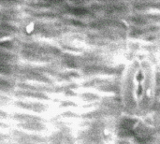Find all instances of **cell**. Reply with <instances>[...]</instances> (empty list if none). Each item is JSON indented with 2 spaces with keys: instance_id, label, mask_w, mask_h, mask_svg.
Here are the masks:
<instances>
[{
  "instance_id": "6da1fadb",
  "label": "cell",
  "mask_w": 160,
  "mask_h": 144,
  "mask_svg": "<svg viewBox=\"0 0 160 144\" xmlns=\"http://www.w3.org/2000/svg\"><path fill=\"white\" fill-rule=\"evenodd\" d=\"M158 73L156 63L148 56L137 55L126 64L120 84L124 112L143 117L155 107L158 97Z\"/></svg>"
},
{
  "instance_id": "7a4b0ae2",
  "label": "cell",
  "mask_w": 160,
  "mask_h": 144,
  "mask_svg": "<svg viewBox=\"0 0 160 144\" xmlns=\"http://www.w3.org/2000/svg\"><path fill=\"white\" fill-rule=\"evenodd\" d=\"M20 60L32 65H48L57 53L55 47L42 40L20 39L17 52Z\"/></svg>"
},
{
  "instance_id": "3957f363",
  "label": "cell",
  "mask_w": 160,
  "mask_h": 144,
  "mask_svg": "<svg viewBox=\"0 0 160 144\" xmlns=\"http://www.w3.org/2000/svg\"><path fill=\"white\" fill-rule=\"evenodd\" d=\"M52 68L47 65H32L20 63L16 65L13 79L17 82H28L49 85L52 82L50 78Z\"/></svg>"
},
{
  "instance_id": "277c9868",
  "label": "cell",
  "mask_w": 160,
  "mask_h": 144,
  "mask_svg": "<svg viewBox=\"0 0 160 144\" xmlns=\"http://www.w3.org/2000/svg\"><path fill=\"white\" fill-rule=\"evenodd\" d=\"M19 37L23 40H42L53 36V28L48 21L38 20L24 15L18 24Z\"/></svg>"
},
{
  "instance_id": "5b68a950",
  "label": "cell",
  "mask_w": 160,
  "mask_h": 144,
  "mask_svg": "<svg viewBox=\"0 0 160 144\" xmlns=\"http://www.w3.org/2000/svg\"><path fill=\"white\" fill-rule=\"evenodd\" d=\"M10 122L13 123L15 128L30 133L43 135L48 129L46 120L38 114L15 112L10 114Z\"/></svg>"
},
{
  "instance_id": "8992f818",
  "label": "cell",
  "mask_w": 160,
  "mask_h": 144,
  "mask_svg": "<svg viewBox=\"0 0 160 144\" xmlns=\"http://www.w3.org/2000/svg\"><path fill=\"white\" fill-rule=\"evenodd\" d=\"M23 4L18 1H0V22L18 25L24 17Z\"/></svg>"
},
{
  "instance_id": "52a82bcc",
  "label": "cell",
  "mask_w": 160,
  "mask_h": 144,
  "mask_svg": "<svg viewBox=\"0 0 160 144\" xmlns=\"http://www.w3.org/2000/svg\"><path fill=\"white\" fill-rule=\"evenodd\" d=\"M11 142L15 144H47V138L41 134L30 133L12 127L8 132Z\"/></svg>"
},
{
  "instance_id": "ba28073f",
  "label": "cell",
  "mask_w": 160,
  "mask_h": 144,
  "mask_svg": "<svg viewBox=\"0 0 160 144\" xmlns=\"http://www.w3.org/2000/svg\"><path fill=\"white\" fill-rule=\"evenodd\" d=\"M12 106L21 112H25L38 114V115L47 112L49 110V104L43 101H35V100L14 99Z\"/></svg>"
},
{
  "instance_id": "9c48e42d",
  "label": "cell",
  "mask_w": 160,
  "mask_h": 144,
  "mask_svg": "<svg viewBox=\"0 0 160 144\" xmlns=\"http://www.w3.org/2000/svg\"><path fill=\"white\" fill-rule=\"evenodd\" d=\"M13 99H20V100H35V101H49L51 98L48 94L41 93V92H36L31 90H22V89H16L12 95Z\"/></svg>"
},
{
  "instance_id": "30bf717a",
  "label": "cell",
  "mask_w": 160,
  "mask_h": 144,
  "mask_svg": "<svg viewBox=\"0 0 160 144\" xmlns=\"http://www.w3.org/2000/svg\"><path fill=\"white\" fill-rule=\"evenodd\" d=\"M17 89V82L8 77L0 76V94L11 96Z\"/></svg>"
},
{
  "instance_id": "8fae6325",
  "label": "cell",
  "mask_w": 160,
  "mask_h": 144,
  "mask_svg": "<svg viewBox=\"0 0 160 144\" xmlns=\"http://www.w3.org/2000/svg\"><path fill=\"white\" fill-rule=\"evenodd\" d=\"M0 62L10 64V65H17L21 63V60L17 52H8L0 49Z\"/></svg>"
},
{
  "instance_id": "7c38bea8",
  "label": "cell",
  "mask_w": 160,
  "mask_h": 144,
  "mask_svg": "<svg viewBox=\"0 0 160 144\" xmlns=\"http://www.w3.org/2000/svg\"><path fill=\"white\" fill-rule=\"evenodd\" d=\"M15 69H16V65H10V64L0 62V76L13 79V76L15 74Z\"/></svg>"
},
{
  "instance_id": "4fadbf2b",
  "label": "cell",
  "mask_w": 160,
  "mask_h": 144,
  "mask_svg": "<svg viewBox=\"0 0 160 144\" xmlns=\"http://www.w3.org/2000/svg\"><path fill=\"white\" fill-rule=\"evenodd\" d=\"M13 100L14 99L12 98L11 96L0 94V109H4V108L9 107L10 105H12Z\"/></svg>"
},
{
  "instance_id": "5bb4252c",
  "label": "cell",
  "mask_w": 160,
  "mask_h": 144,
  "mask_svg": "<svg viewBox=\"0 0 160 144\" xmlns=\"http://www.w3.org/2000/svg\"><path fill=\"white\" fill-rule=\"evenodd\" d=\"M11 142L10 136L8 133L0 131V144H9Z\"/></svg>"
},
{
  "instance_id": "9a60e30c",
  "label": "cell",
  "mask_w": 160,
  "mask_h": 144,
  "mask_svg": "<svg viewBox=\"0 0 160 144\" xmlns=\"http://www.w3.org/2000/svg\"><path fill=\"white\" fill-rule=\"evenodd\" d=\"M10 112L5 111L4 109H0V121L10 122Z\"/></svg>"
},
{
  "instance_id": "2e32d148",
  "label": "cell",
  "mask_w": 160,
  "mask_h": 144,
  "mask_svg": "<svg viewBox=\"0 0 160 144\" xmlns=\"http://www.w3.org/2000/svg\"><path fill=\"white\" fill-rule=\"evenodd\" d=\"M10 129H11V125L9 122L0 121V131H3V132H5L6 130L10 131Z\"/></svg>"
},
{
  "instance_id": "e0dca14e",
  "label": "cell",
  "mask_w": 160,
  "mask_h": 144,
  "mask_svg": "<svg viewBox=\"0 0 160 144\" xmlns=\"http://www.w3.org/2000/svg\"><path fill=\"white\" fill-rule=\"evenodd\" d=\"M9 144H15V143H13V142H10V143Z\"/></svg>"
}]
</instances>
